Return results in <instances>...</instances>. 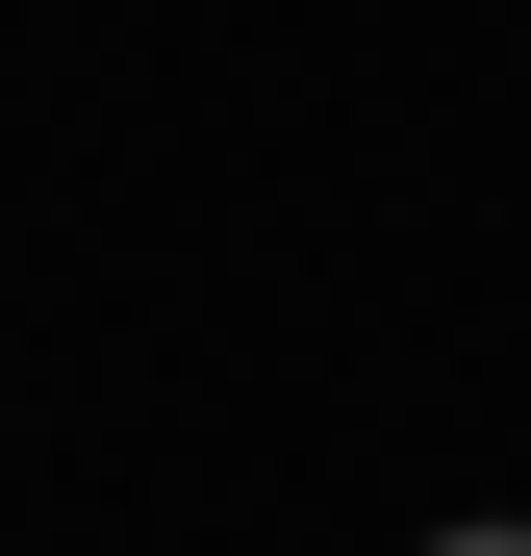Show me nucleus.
<instances>
[{"label":"nucleus","mask_w":531,"mask_h":556,"mask_svg":"<svg viewBox=\"0 0 531 556\" xmlns=\"http://www.w3.org/2000/svg\"><path fill=\"white\" fill-rule=\"evenodd\" d=\"M430 556H531V531H430Z\"/></svg>","instance_id":"1"}]
</instances>
